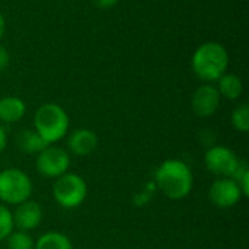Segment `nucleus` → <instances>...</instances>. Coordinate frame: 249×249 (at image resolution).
Here are the masks:
<instances>
[{
	"label": "nucleus",
	"instance_id": "nucleus-1",
	"mask_svg": "<svg viewBox=\"0 0 249 249\" xmlns=\"http://www.w3.org/2000/svg\"><path fill=\"white\" fill-rule=\"evenodd\" d=\"M155 185L171 200H182L193 191L194 178L187 163L178 159H168L155 172Z\"/></svg>",
	"mask_w": 249,
	"mask_h": 249
},
{
	"label": "nucleus",
	"instance_id": "nucleus-2",
	"mask_svg": "<svg viewBox=\"0 0 249 249\" xmlns=\"http://www.w3.org/2000/svg\"><path fill=\"white\" fill-rule=\"evenodd\" d=\"M191 66L198 79L209 83L217 82L228 70L229 53L219 42H204L194 51Z\"/></svg>",
	"mask_w": 249,
	"mask_h": 249
},
{
	"label": "nucleus",
	"instance_id": "nucleus-3",
	"mask_svg": "<svg viewBox=\"0 0 249 249\" xmlns=\"http://www.w3.org/2000/svg\"><path fill=\"white\" fill-rule=\"evenodd\" d=\"M70 120L58 104H44L34 115V130L48 143L60 142L69 130Z\"/></svg>",
	"mask_w": 249,
	"mask_h": 249
},
{
	"label": "nucleus",
	"instance_id": "nucleus-4",
	"mask_svg": "<svg viewBox=\"0 0 249 249\" xmlns=\"http://www.w3.org/2000/svg\"><path fill=\"white\" fill-rule=\"evenodd\" d=\"M32 194L31 178L18 168L0 171V200L6 204L18 206L29 200Z\"/></svg>",
	"mask_w": 249,
	"mask_h": 249
},
{
	"label": "nucleus",
	"instance_id": "nucleus-5",
	"mask_svg": "<svg viewBox=\"0 0 249 249\" xmlns=\"http://www.w3.org/2000/svg\"><path fill=\"white\" fill-rule=\"evenodd\" d=\"M53 196L63 209H76L83 204L88 197V185L77 174L66 172L55 178L53 185Z\"/></svg>",
	"mask_w": 249,
	"mask_h": 249
},
{
	"label": "nucleus",
	"instance_id": "nucleus-6",
	"mask_svg": "<svg viewBox=\"0 0 249 249\" xmlns=\"http://www.w3.org/2000/svg\"><path fill=\"white\" fill-rule=\"evenodd\" d=\"M70 153L60 146L48 144L36 155V171L45 178H58L70 168Z\"/></svg>",
	"mask_w": 249,
	"mask_h": 249
},
{
	"label": "nucleus",
	"instance_id": "nucleus-7",
	"mask_svg": "<svg viewBox=\"0 0 249 249\" xmlns=\"http://www.w3.org/2000/svg\"><path fill=\"white\" fill-rule=\"evenodd\" d=\"M239 162L241 159L225 146H213L204 155L207 169L220 178H232Z\"/></svg>",
	"mask_w": 249,
	"mask_h": 249
},
{
	"label": "nucleus",
	"instance_id": "nucleus-8",
	"mask_svg": "<svg viewBox=\"0 0 249 249\" xmlns=\"http://www.w3.org/2000/svg\"><path fill=\"white\" fill-rule=\"evenodd\" d=\"M244 194L236 181L232 178H219L216 179L210 190L209 198L219 209H231L242 200Z\"/></svg>",
	"mask_w": 249,
	"mask_h": 249
},
{
	"label": "nucleus",
	"instance_id": "nucleus-9",
	"mask_svg": "<svg viewBox=\"0 0 249 249\" xmlns=\"http://www.w3.org/2000/svg\"><path fill=\"white\" fill-rule=\"evenodd\" d=\"M220 93L217 90L216 86L207 83L200 86L191 98V107L193 111L196 112V115L201 117V118H207L212 117L217 112L219 107H220Z\"/></svg>",
	"mask_w": 249,
	"mask_h": 249
},
{
	"label": "nucleus",
	"instance_id": "nucleus-10",
	"mask_svg": "<svg viewBox=\"0 0 249 249\" xmlns=\"http://www.w3.org/2000/svg\"><path fill=\"white\" fill-rule=\"evenodd\" d=\"M13 214V225L23 232L34 231L42 222V209L36 201L26 200L16 206Z\"/></svg>",
	"mask_w": 249,
	"mask_h": 249
},
{
	"label": "nucleus",
	"instance_id": "nucleus-11",
	"mask_svg": "<svg viewBox=\"0 0 249 249\" xmlns=\"http://www.w3.org/2000/svg\"><path fill=\"white\" fill-rule=\"evenodd\" d=\"M67 144L71 155L83 158L92 155L98 149L99 140L95 131L89 128H77L70 134Z\"/></svg>",
	"mask_w": 249,
	"mask_h": 249
},
{
	"label": "nucleus",
	"instance_id": "nucleus-12",
	"mask_svg": "<svg viewBox=\"0 0 249 249\" xmlns=\"http://www.w3.org/2000/svg\"><path fill=\"white\" fill-rule=\"evenodd\" d=\"M26 112L25 102L18 96H4L0 99V121L13 124L23 118Z\"/></svg>",
	"mask_w": 249,
	"mask_h": 249
},
{
	"label": "nucleus",
	"instance_id": "nucleus-13",
	"mask_svg": "<svg viewBox=\"0 0 249 249\" xmlns=\"http://www.w3.org/2000/svg\"><path fill=\"white\" fill-rule=\"evenodd\" d=\"M16 144L20 152L28 155H38L48 146V143L35 130H22L16 137Z\"/></svg>",
	"mask_w": 249,
	"mask_h": 249
},
{
	"label": "nucleus",
	"instance_id": "nucleus-14",
	"mask_svg": "<svg viewBox=\"0 0 249 249\" xmlns=\"http://www.w3.org/2000/svg\"><path fill=\"white\" fill-rule=\"evenodd\" d=\"M217 90L222 98H226L229 101H235L241 98L244 92V83L239 76L232 74V73H225L219 80H217Z\"/></svg>",
	"mask_w": 249,
	"mask_h": 249
},
{
	"label": "nucleus",
	"instance_id": "nucleus-15",
	"mask_svg": "<svg viewBox=\"0 0 249 249\" xmlns=\"http://www.w3.org/2000/svg\"><path fill=\"white\" fill-rule=\"evenodd\" d=\"M34 249H73V245L64 233L47 232L39 236Z\"/></svg>",
	"mask_w": 249,
	"mask_h": 249
},
{
	"label": "nucleus",
	"instance_id": "nucleus-16",
	"mask_svg": "<svg viewBox=\"0 0 249 249\" xmlns=\"http://www.w3.org/2000/svg\"><path fill=\"white\" fill-rule=\"evenodd\" d=\"M231 123L233 125L235 130L241 131V133H248L249 131V105L248 104H242L239 107H236L232 112L231 117Z\"/></svg>",
	"mask_w": 249,
	"mask_h": 249
},
{
	"label": "nucleus",
	"instance_id": "nucleus-17",
	"mask_svg": "<svg viewBox=\"0 0 249 249\" xmlns=\"http://www.w3.org/2000/svg\"><path fill=\"white\" fill-rule=\"evenodd\" d=\"M7 248L9 249H34L35 242L32 241L31 235L23 231L12 232L7 236Z\"/></svg>",
	"mask_w": 249,
	"mask_h": 249
},
{
	"label": "nucleus",
	"instance_id": "nucleus-18",
	"mask_svg": "<svg viewBox=\"0 0 249 249\" xmlns=\"http://www.w3.org/2000/svg\"><path fill=\"white\" fill-rule=\"evenodd\" d=\"M13 214L12 212L4 206L0 204V241L7 239V236L13 232Z\"/></svg>",
	"mask_w": 249,
	"mask_h": 249
},
{
	"label": "nucleus",
	"instance_id": "nucleus-19",
	"mask_svg": "<svg viewBox=\"0 0 249 249\" xmlns=\"http://www.w3.org/2000/svg\"><path fill=\"white\" fill-rule=\"evenodd\" d=\"M9 60H10V57H9L7 50H6L4 47H1V45H0V71H3V70H6V69H7V66H9Z\"/></svg>",
	"mask_w": 249,
	"mask_h": 249
},
{
	"label": "nucleus",
	"instance_id": "nucleus-20",
	"mask_svg": "<svg viewBox=\"0 0 249 249\" xmlns=\"http://www.w3.org/2000/svg\"><path fill=\"white\" fill-rule=\"evenodd\" d=\"M120 0H93V3L99 7V9H109L114 7Z\"/></svg>",
	"mask_w": 249,
	"mask_h": 249
},
{
	"label": "nucleus",
	"instance_id": "nucleus-21",
	"mask_svg": "<svg viewBox=\"0 0 249 249\" xmlns=\"http://www.w3.org/2000/svg\"><path fill=\"white\" fill-rule=\"evenodd\" d=\"M6 144H7V136H6L4 128L0 125V153L6 149Z\"/></svg>",
	"mask_w": 249,
	"mask_h": 249
},
{
	"label": "nucleus",
	"instance_id": "nucleus-22",
	"mask_svg": "<svg viewBox=\"0 0 249 249\" xmlns=\"http://www.w3.org/2000/svg\"><path fill=\"white\" fill-rule=\"evenodd\" d=\"M4 31H6V22H4V16L0 13V41L4 35Z\"/></svg>",
	"mask_w": 249,
	"mask_h": 249
}]
</instances>
